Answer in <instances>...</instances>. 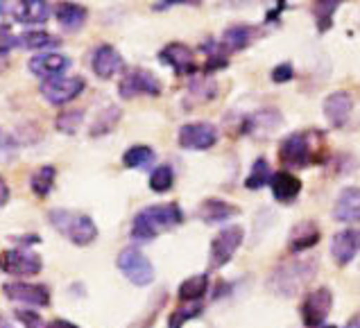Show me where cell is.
Listing matches in <instances>:
<instances>
[{
    "mask_svg": "<svg viewBox=\"0 0 360 328\" xmlns=\"http://www.w3.org/2000/svg\"><path fill=\"white\" fill-rule=\"evenodd\" d=\"M181 222L184 211L179 209V204H154V206H146L134 215L129 235L136 242H150L161 233L177 229Z\"/></svg>",
    "mask_w": 360,
    "mask_h": 328,
    "instance_id": "6da1fadb",
    "label": "cell"
},
{
    "mask_svg": "<svg viewBox=\"0 0 360 328\" xmlns=\"http://www.w3.org/2000/svg\"><path fill=\"white\" fill-rule=\"evenodd\" d=\"M317 270H320V265H317L315 258L281 263L272 270L270 276H267V290H270L272 294H279V296H285V299H290V296L302 292L306 285L315 279Z\"/></svg>",
    "mask_w": 360,
    "mask_h": 328,
    "instance_id": "7a4b0ae2",
    "label": "cell"
},
{
    "mask_svg": "<svg viewBox=\"0 0 360 328\" xmlns=\"http://www.w3.org/2000/svg\"><path fill=\"white\" fill-rule=\"evenodd\" d=\"M48 222L75 247H89L98 240V224L86 213L70 209H53L48 213Z\"/></svg>",
    "mask_w": 360,
    "mask_h": 328,
    "instance_id": "3957f363",
    "label": "cell"
},
{
    "mask_svg": "<svg viewBox=\"0 0 360 328\" xmlns=\"http://www.w3.org/2000/svg\"><path fill=\"white\" fill-rule=\"evenodd\" d=\"M116 265H118V270L125 274V279L134 285H139V288H146V285L154 281V265L150 263L148 256L139 247H134V244L120 249Z\"/></svg>",
    "mask_w": 360,
    "mask_h": 328,
    "instance_id": "277c9868",
    "label": "cell"
},
{
    "mask_svg": "<svg viewBox=\"0 0 360 328\" xmlns=\"http://www.w3.org/2000/svg\"><path fill=\"white\" fill-rule=\"evenodd\" d=\"M243 240H245V229L240 224H229V227L215 233L209 249V268L211 270L224 268L233 258V254L240 249Z\"/></svg>",
    "mask_w": 360,
    "mask_h": 328,
    "instance_id": "5b68a950",
    "label": "cell"
},
{
    "mask_svg": "<svg viewBox=\"0 0 360 328\" xmlns=\"http://www.w3.org/2000/svg\"><path fill=\"white\" fill-rule=\"evenodd\" d=\"M161 91H163L161 79L148 68H131L118 81V93L122 100H134L139 96L159 98Z\"/></svg>",
    "mask_w": 360,
    "mask_h": 328,
    "instance_id": "8992f818",
    "label": "cell"
},
{
    "mask_svg": "<svg viewBox=\"0 0 360 328\" xmlns=\"http://www.w3.org/2000/svg\"><path fill=\"white\" fill-rule=\"evenodd\" d=\"M0 270L9 276H37L44 270V258L27 249H5L0 251Z\"/></svg>",
    "mask_w": 360,
    "mask_h": 328,
    "instance_id": "52a82bcc",
    "label": "cell"
},
{
    "mask_svg": "<svg viewBox=\"0 0 360 328\" xmlns=\"http://www.w3.org/2000/svg\"><path fill=\"white\" fill-rule=\"evenodd\" d=\"M86 88V81L84 77H55V79H46L44 84H41V96L46 98L48 105H55V107H61V105H68V102H73L82 91Z\"/></svg>",
    "mask_w": 360,
    "mask_h": 328,
    "instance_id": "ba28073f",
    "label": "cell"
},
{
    "mask_svg": "<svg viewBox=\"0 0 360 328\" xmlns=\"http://www.w3.org/2000/svg\"><path fill=\"white\" fill-rule=\"evenodd\" d=\"M177 143L184 150H211L218 143V127L207 120L186 122L179 127Z\"/></svg>",
    "mask_w": 360,
    "mask_h": 328,
    "instance_id": "9c48e42d",
    "label": "cell"
},
{
    "mask_svg": "<svg viewBox=\"0 0 360 328\" xmlns=\"http://www.w3.org/2000/svg\"><path fill=\"white\" fill-rule=\"evenodd\" d=\"M333 308V292L328 288H317L302 303V320L306 328H320Z\"/></svg>",
    "mask_w": 360,
    "mask_h": 328,
    "instance_id": "30bf717a",
    "label": "cell"
},
{
    "mask_svg": "<svg viewBox=\"0 0 360 328\" xmlns=\"http://www.w3.org/2000/svg\"><path fill=\"white\" fill-rule=\"evenodd\" d=\"M279 159L285 168H304L313 161V147L311 138L304 131H295V134L285 136L279 145Z\"/></svg>",
    "mask_w": 360,
    "mask_h": 328,
    "instance_id": "8fae6325",
    "label": "cell"
},
{
    "mask_svg": "<svg viewBox=\"0 0 360 328\" xmlns=\"http://www.w3.org/2000/svg\"><path fill=\"white\" fill-rule=\"evenodd\" d=\"M3 292H5L7 299L27 303V306H37V308H48L50 306V290L44 283L14 281V283H5Z\"/></svg>",
    "mask_w": 360,
    "mask_h": 328,
    "instance_id": "7c38bea8",
    "label": "cell"
},
{
    "mask_svg": "<svg viewBox=\"0 0 360 328\" xmlns=\"http://www.w3.org/2000/svg\"><path fill=\"white\" fill-rule=\"evenodd\" d=\"M73 66V61L66 55H59V53H41L34 55L32 59L27 61V68L30 73L41 77V79H55V77H64L66 70Z\"/></svg>",
    "mask_w": 360,
    "mask_h": 328,
    "instance_id": "4fadbf2b",
    "label": "cell"
},
{
    "mask_svg": "<svg viewBox=\"0 0 360 328\" xmlns=\"http://www.w3.org/2000/svg\"><path fill=\"white\" fill-rule=\"evenodd\" d=\"M159 61L170 66L177 75H193L198 70V64L193 59V50L181 44V41H172V44L163 46L159 50Z\"/></svg>",
    "mask_w": 360,
    "mask_h": 328,
    "instance_id": "5bb4252c",
    "label": "cell"
},
{
    "mask_svg": "<svg viewBox=\"0 0 360 328\" xmlns=\"http://www.w3.org/2000/svg\"><path fill=\"white\" fill-rule=\"evenodd\" d=\"M324 116H326V122L331 125L333 129H340L347 125L349 116H352V109H354V100H352V93H347V91H333V93H328L324 98Z\"/></svg>",
    "mask_w": 360,
    "mask_h": 328,
    "instance_id": "9a60e30c",
    "label": "cell"
},
{
    "mask_svg": "<svg viewBox=\"0 0 360 328\" xmlns=\"http://www.w3.org/2000/svg\"><path fill=\"white\" fill-rule=\"evenodd\" d=\"M360 251V229L352 227V229H342L333 235L331 240V256L333 261L345 268V265L352 263Z\"/></svg>",
    "mask_w": 360,
    "mask_h": 328,
    "instance_id": "2e32d148",
    "label": "cell"
},
{
    "mask_svg": "<svg viewBox=\"0 0 360 328\" xmlns=\"http://www.w3.org/2000/svg\"><path fill=\"white\" fill-rule=\"evenodd\" d=\"M125 61H122V55L111 44H102L94 50L91 55V68L100 79H111L118 70H122Z\"/></svg>",
    "mask_w": 360,
    "mask_h": 328,
    "instance_id": "e0dca14e",
    "label": "cell"
},
{
    "mask_svg": "<svg viewBox=\"0 0 360 328\" xmlns=\"http://www.w3.org/2000/svg\"><path fill=\"white\" fill-rule=\"evenodd\" d=\"M320 238H322V231H320V227H317V222L304 220L290 229V235H288V249H290L292 254L308 251V249L317 247Z\"/></svg>",
    "mask_w": 360,
    "mask_h": 328,
    "instance_id": "ac0fdd59",
    "label": "cell"
},
{
    "mask_svg": "<svg viewBox=\"0 0 360 328\" xmlns=\"http://www.w3.org/2000/svg\"><path fill=\"white\" fill-rule=\"evenodd\" d=\"M236 215H240V209L236 206V204L218 199V197L204 199L198 206V218L204 224H224V222H229L231 218H236Z\"/></svg>",
    "mask_w": 360,
    "mask_h": 328,
    "instance_id": "d6986e66",
    "label": "cell"
},
{
    "mask_svg": "<svg viewBox=\"0 0 360 328\" xmlns=\"http://www.w3.org/2000/svg\"><path fill=\"white\" fill-rule=\"evenodd\" d=\"M12 14L16 18V23L41 25L53 16V5L46 3V0H18L12 9Z\"/></svg>",
    "mask_w": 360,
    "mask_h": 328,
    "instance_id": "ffe728a7",
    "label": "cell"
},
{
    "mask_svg": "<svg viewBox=\"0 0 360 328\" xmlns=\"http://www.w3.org/2000/svg\"><path fill=\"white\" fill-rule=\"evenodd\" d=\"M333 218L338 222H347V224L360 222V188L349 186L340 190V195H338V199L333 204Z\"/></svg>",
    "mask_w": 360,
    "mask_h": 328,
    "instance_id": "44dd1931",
    "label": "cell"
},
{
    "mask_svg": "<svg viewBox=\"0 0 360 328\" xmlns=\"http://www.w3.org/2000/svg\"><path fill=\"white\" fill-rule=\"evenodd\" d=\"M270 190H272V197L279 202V204H290L300 197L302 192V179L297 174L288 172V170H279L272 174V181H270Z\"/></svg>",
    "mask_w": 360,
    "mask_h": 328,
    "instance_id": "7402d4cb",
    "label": "cell"
},
{
    "mask_svg": "<svg viewBox=\"0 0 360 328\" xmlns=\"http://www.w3.org/2000/svg\"><path fill=\"white\" fill-rule=\"evenodd\" d=\"M55 18L66 32H79L89 20V9L79 3H59L55 7Z\"/></svg>",
    "mask_w": 360,
    "mask_h": 328,
    "instance_id": "603a6c76",
    "label": "cell"
},
{
    "mask_svg": "<svg viewBox=\"0 0 360 328\" xmlns=\"http://www.w3.org/2000/svg\"><path fill=\"white\" fill-rule=\"evenodd\" d=\"M256 37H259V29H256L254 25H247V23L231 25L222 32V48L243 50V48L250 46Z\"/></svg>",
    "mask_w": 360,
    "mask_h": 328,
    "instance_id": "cb8c5ba5",
    "label": "cell"
},
{
    "mask_svg": "<svg viewBox=\"0 0 360 328\" xmlns=\"http://www.w3.org/2000/svg\"><path fill=\"white\" fill-rule=\"evenodd\" d=\"M207 290H209V274H195L179 285L177 294L184 303H200Z\"/></svg>",
    "mask_w": 360,
    "mask_h": 328,
    "instance_id": "d4e9b609",
    "label": "cell"
},
{
    "mask_svg": "<svg viewBox=\"0 0 360 328\" xmlns=\"http://www.w3.org/2000/svg\"><path fill=\"white\" fill-rule=\"evenodd\" d=\"M20 48L25 50H48V48H59L61 39L48 29H25L23 34H18Z\"/></svg>",
    "mask_w": 360,
    "mask_h": 328,
    "instance_id": "484cf974",
    "label": "cell"
},
{
    "mask_svg": "<svg viewBox=\"0 0 360 328\" xmlns=\"http://www.w3.org/2000/svg\"><path fill=\"white\" fill-rule=\"evenodd\" d=\"M276 125H281V114L276 109H263L259 114L247 116L243 131L245 134H259V131H272Z\"/></svg>",
    "mask_w": 360,
    "mask_h": 328,
    "instance_id": "4316f807",
    "label": "cell"
},
{
    "mask_svg": "<svg viewBox=\"0 0 360 328\" xmlns=\"http://www.w3.org/2000/svg\"><path fill=\"white\" fill-rule=\"evenodd\" d=\"M120 116H122L120 107L109 105L107 109H102L100 114L96 116L94 125H91V129H89V134L94 136V138H100V136L111 134V131H114V127L120 122Z\"/></svg>",
    "mask_w": 360,
    "mask_h": 328,
    "instance_id": "83f0119b",
    "label": "cell"
},
{
    "mask_svg": "<svg viewBox=\"0 0 360 328\" xmlns=\"http://www.w3.org/2000/svg\"><path fill=\"white\" fill-rule=\"evenodd\" d=\"M55 181H57V168L41 166L32 172V177H30V190H32L37 197H48L55 188Z\"/></svg>",
    "mask_w": 360,
    "mask_h": 328,
    "instance_id": "f1b7e54d",
    "label": "cell"
},
{
    "mask_svg": "<svg viewBox=\"0 0 360 328\" xmlns=\"http://www.w3.org/2000/svg\"><path fill=\"white\" fill-rule=\"evenodd\" d=\"M270 181H272L270 163H267L265 157H259L252 163V170H250V174H247V179H245V188L247 190H261Z\"/></svg>",
    "mask_w": 360,
    "mask_h": 328,
    "instance_id": "f546056e",
    "label": "cell"
},
{
    "mask_svg": "<svg viewBox=\"0 0 360 328\" xmlns=\"http://www.w3.org/2000/svg\"><path fill=\"white\" fill-rule=\"evenodd\" d=\"M154 150L150 145H131L125 155H122V166L129 170H139V168H148L154 161Z\"/></svg>",
    "mask_w": 360,
    "mask_h": 328,
    "instance_id": "4dcf8cb0",
    "label": "cell"
},
{
    "mask_svg": "<svg viewBox=\"0 0 360 328\" xmlns=\"http://www.w3.org/2000/svg\"><path fill=\"white\" fill-rule=\"evenodd\" d=\"M338 7H340L338 0H320V3H313V16H315V23L320 32H326V29L333 25V16L338 12Z\"/></svg>",
    "mask_w": 360,
    "mask_h": 328,
    "instance_id": "1f68e13d",
    "label": "cell"
},
{
    "mask_svg": "<svg viewBox=\"0 0 360 328\" xmlns=\"http://www.w3.org/2000/svg\"><path fill=\"white\" fill-rule=\"evenodd\" d=\"M174 183V170L172 166H168V163H161V166H157L152 170L150 174V190L152 192H168L172 188Z\"/></svg>",
    "mask_w": 360,
    "mask_h": 328,
    "instance_id": "d6a6232c",
    "label": "cell"
},
{
    "mask_svg": "<svg viewBox=\"0 0 360 328\" xmlns=\"http://www.w3.org/2000/svg\"><path fill=\"white\" fill-rule=\"evenodd\" d=\"M82 122H84V111H82V109L61 111V114L57 116V120H55V127L61 131V134L73 136V134H77Z\"/></svg>",
    "mask_w": 360,
    "mask_h": 328,
    "instance_id": "836d02e7",
    "label": "cell"
},
{
    "mask_svg": "<svg viewBox=\"0 0 360 328\" xmlns=\"http://www.w3.org/2000/svg\"><path fill=\"white\" fill-rule=\"evenodd\" d=\"M202 313H204V306L202 303L181 306V308L170 313V317H168V328H184V324L191 322V320H198Z\"/></svg>",
    "mask_w": 360,
    "mask_h": 328,
    "instance_id": "e575fe53",
    "label": "cell"
},
{
    "mask_svg": "<svg viewBox=\"0 0 360 328\" xmlns=\"http://www.w3.org/2000/svg\"><path fill=\"white\" fill-rule=\"evenodd\" d=\"M188 93L198 100V102H211L215 96H218V84H215V79H193L191 86H188Z\"/></svg>",
    "mask_w": 360,
    "mask_h": 328,
    "instance_id": "d590c367",
    "label": "cell"
},
{
    "mask_svg": "<svg viewBox=\"0 0 360 328\" xmlns=\"http://www.w3.org/2000/svg\"><path fill=\"white\" fill-rule=\"evenodd\" d=\"M18 157V143L12 134H7V131L0 127V166H5V163L14 161Z\"/></svg>",
    "mask_w": 360,
    "mask_h": 328,
    "instance_id": "8d00e7d4",
    "label": "cell"
},
{
    "mask_svg": "<svg viewBox=\"0 0 360 328\" xmlns=\"http://www.w3.org/2000/svg\"><path fill=\"white\" fill-rule=\"evenodd\" d=\"M16 46H20V41H18V37L14 34L12 25L0 23V55L12 53V50H14Z\"/></svg>",
    "mask_w": 360,
    "mask_h": 328,
    "instance_id": "74e56055",
    "label": "cell"
},
{
    "mask_svg": "<svg viewBox=\"0 0 360 328\" xmlns=\"http://www.w3.org/2000/svg\"><path fill=\"white\" fill-rule=\"evenodd\" d=\"M14 315H16V320L23 324L25 328H46L44 320H41V317L34 310H16Z\"/></svg>",
    "mask_w": 360,
    "mask_h": 328,
    "instance_id": "f35d334b",
    "label": "cell"
},
{
    "mask_svg": "<svg viewBox=\"0 0 360 328\" xmlns=\"http://www.w3.org/2000/svg\"><path fill=\"white\" fill-rule=\"evenodd\" d=\"M292 77H295V68L292 64H288V61H283V64H279L272 70V81H276V84H285V81H290Z\"/></svg>",
    "mask_w": 360,
    "mask_h": 328,
    "instance_id": "ab89813d",
    "label": "cell"
},
{
    "mask_svg": "<svg viewBox=\"0 0 360 328\" xmlns=\"http://www.w3.org/2000/svg\"><path fill=\"white\" fill-rule=\"evenodd\" d=\"M16 244H20V247H32V244H39L41 242V235L37 233H25V235H16Z\"/></svg>",
    "mask_w": 360,
    "mask_h": 328,
    "instance_id": "60d3db41",
    "label": "cell"
},
{
    "mask_svg": "<svg viewBox=\"0 0 360 328\" xmlns=\"http://www.w3.org/2000/svg\"><path fill=\"white\" fill-rule=\"evenodd\" d=\"M9 183L5 181V177H0V209H5L7 206V202H9Z\"/></svg>",
    "mask_w": 360,
    "mask_h": 328,
    "instance_id": "b9f144b4",
    "label": "cell"
},
{
    "mask_svg": "<svg viewBox=\"0 0 360 328\" xmlns=\"http://www.w3.org/2000/svg\"><path fill=\"white\" fill-rule=\"evenodd\" d=\"M46 328H79V326L73 322H66V320H53Z\"/></svg>",
    "mask_w": 360,
    "mask_h": 328,
    "instance_id": "7bdbcfd3",
    "label": "cell"
},
{
    "mask_svg": "<svg viewBox=\"0 0 360 328\" xmlns=\"http://www.w3.org/2000/svg\"><path fill=\"white\" fill-rule=\"evenodd\" d=\"M345 328H360V313H358V315H354L352 320L347 322V326H345Z\"/></svg>",
    "mask_w": 360,
    "mask_h": 328,
    "instance_id": "ee69618b",
    "label": "cell"
},
{
    "mask_svg": "<svg viewBox=\"0 0 360 328\" xmlns=\"http://www.w3.org/2000/svg\"><path fill=\"white\" fill-rule=\"evenodd\" d=\"M0 328H14V326H12V322H9L5 315H0Z\"/></svg>",
    "mask_w": 360,
    "mask_h": 328,
    "instance_id": "f6af8a7d",
    "label": "cell"
},
{
    "mask_svg": "<svg viewBox=\"0 0 360 328\" xmlns=\"http://www.w3.org/2000/svg\"><path fill=\"white\" fill-rule=\"evenodd\" d=\"M7 12V3H3V0H0V16H3Z\"/></svg>",
    "mask_w": 360,
    "mask_h": 328,
    "instance_id": "bcb514c9",
    "label": "cell"
},
{
    "mask_svg": "<svg viewBox=\"0 0 360 328\" xmlns=\"http://www.w3.org/2000/svg\"><path fill=\"white\" fill-rule=\"evenodd\" d=\"M324 328H338V326H324Z\"/></svg>",
    "mask_w": 360,
    "mask_h": 328,
    "instance_id": "7dc6e473",
    "label": "cell"
}]
</instances>
